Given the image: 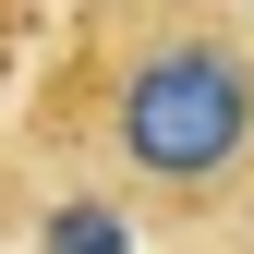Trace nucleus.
Instances as JSON below:
<instances>
[{"mask_svg":"<svg viewBox=\"0 0 254 254\" xmlns=\"http://www.w3.org/2000/svg\"><path fill=\"white\" fill-rule=\"evenodd\" d=\"M24 49H49V12H0V61H24Z\"/></svg>","mask_w":254,"mask_h":254,"instance_id":"obj_3","label":"nucleus"},{"mask_svg":"<svg viewBox=\"0 0 254 254\" xmlns=\"http://www.w3.org/2000/svg\"><path fill=\"white\" fill-rule=\"evenodd\" d=\"M49 254H121V218L109 206H61L49 218Z\"/></svg>","mask_w":254,"mask_h":254,"instance_id":"obj_2","label":"nucleus"},{"mask_svg":"<svg viewBox=\"0 0 254 254\" xmlns=\"http://www.w3.org/2000/svg\"><path fill=\"white\" fill-rule=\"evenodd\" d=\"M230 254H254V218H242V230H230Z\"/></svg>","mask_w":254,"mask_h":254,"instance_id":"obj_4","label":"nucleus"},{"mask_svg":"<svg viewBox=\"0 0 254 254\" xmlns=\"http://www.w3.org/2000/svg\"><path fill=\"white\" fill-rule=\"evenodd\" d=\"M24 157L73 206L145 230L254 218V12L218 0H97L61 12L24 73Z\"/></svg>","mask_w":254,"mask_h":254,"instance_id":"obj_1","label":"nucleus"}]
</instances>
